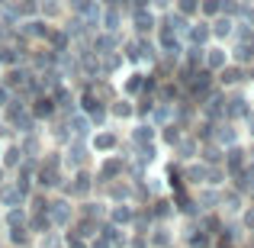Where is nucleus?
Wrapping results in <instances>:
<instances>
[{
	"label": "nucleus",
	"instance_id": "obj_9",
	"mask_svg": "<svg viewBox=\"0 0 254 248\" xmlns=\"http://www.w3.org/2000/svg\"><path fill=\"white\" fill-rule=\"evenodd\" d=\"M16 162H23V149H6V158H3V165H16Z\"/></svg>",
	"mask_w": 254,
	"mask_h": 248
},
{
	"label": "nucleus",
	"instance_id": "obj_7",
	"mask_svg": "<svg viewBox=\"0 0 254 248\" xmlns=\"http://www.w3.org/2000/svg\"><path fill=\"white\" fill-rule=\"evenodd\" d=\"M19 200H23V193H19L16 187H13V190H0V203L10 206V203H19Z\"/></svg>",
	"mask_w": 254,
	"mask_h": 248
},
{
	"label": "nucleus",
	"instance_id": "obj_2",
	"mask_svg": "<svg viewBox=\"0 0 254 248\" xmlns=\"http://www.w3.org/2000/svg\"><path fill=\"white\" fill-rule=\"evenodd\" d=\"M225 162H229V167H232V171H242V165H245V152L232 145V149L225 152Z\"/></svg>",
	"mask_w": 254,
	"mask_h": 248
},
{
	"label": "nucleus",
	"instance_id": "obj_4",
	"mask_svg": "<svg viewBox=\"0 0 254 248\" xmlns=\"http://www.w3.org/2000/svg\"><path fill=\"white\" fill-rule=\"evenodd\" d=\"M222 206H225V210H229V213L242 210V197H238L235 190H229V193H225V197H222Z\"/></svg>",
	"mask_w": 254,
	"mask_h": 248
},
{
	"label": "nucleus",
	"instance_id": "obj_31",
	"mask_svg": "<svg viewBox=\"0 0 254 248\" xmlns=\"http://www.w3.org/2000/svg\"><path fill=\"white\" fill-rule=\"evenodd\" d=\"M0 174H3V171H0Z\"/></svg>",
	"mask_w": 254,
	"mask_h": 248
},
{
	"label": "nucleus",
	"instance_id": "obj_15",
	"mask_svg": "<svg viewBox=\"0 0 254 248\" xmlns=\"http://www.w3.org/2000/svg\"><path fill=\"white\" fill-rule=\"evenodd\" d=\"M245 113V100H232V106H229V116H242Z\"/></svg>",
	"mask_w": 254,
	"mask_h": 248
},
{
	"label": "nucleus",
	"instance_id": "obj_19",
	"mask_svg": "<svg viewBox=\"0 0 254 248\" xmlns=\"http://www.w3.org/2000/svg\"><path fill=\"white\" fill-rule=\"evenodd\" d=\"M222 81H225V84H235V81H238V71H235V68H229V71L222 68Z\"/></svg>",
	"mask_w": 254,
	"mask_h": 248
},
{
	"label": "nucleus",
	"instance_id": "obj_17",
	"mask_svg": "<svg viewBox=\"0 0 254 248\" xmlns=\"http://www.w3.org/2000/svg\"><path fill=\"white\" fill-rule=\"evenodd\" d=\"M87 174H77V184H74V193H87Z\"/></svg>",
	"mask_w": 254,
	"mask_h": 248
},
{
	"label": "nucleus",
	"instance_id": "obj_25",
	"mask_svg": "<svg viewBox=\"0 0 254 248\" xmlns=\"http://www.w3.org/2000/svg\"><path fill=\"white\" fill-rule=\"evenodd\" d=\"M245 226H251V229H254V210L245 213Z\"/></svg>",
	"mask_w": 254,
	"mask_h": 248
},
{
	"label": "nucleus",
	"instance_id": "obj_20",
	"mask_svg": "<svg viewBox=\"0 0 254 248\" xmlns=\"http://www.w3.org/2000/svg\"><path fill=\"white\" fill-rule=\"evenodd\" d=\"M206 36H209V29H206V26L203 23H199V29H193V39H196V42H203V39Z\"/></svg>",
	"mask_w": 254,
	"mask_h": 248
},
{
	"label": "nucleus",
	"instance_id": "obj_30",
	"mask_svg": "<svg viewBox=\"0 0 254 248\" xmlns=\"http://www.w3.org/2000/svg\"><path fill=\"white\" fill-rule=\"evenodd\" d=\"M3 100H6V90H3V87H0V106H3Z\"/></svg>",
	"mask_w": 254,
	"mask_h": 248
},
{
	"label": "nucleus",
	"instance_id": "obj_8",
	"mask_svg": "<svg viewBox=\"0 0 254 248\" xmlns=\"http://www.w3.org/2000/svg\"><path fill=\"white\" fill-rule=\"evenodd\" d=\"M151 139H155V129H151V126H142V129H135V142H138V145L151 142Z\"/></svg>",
	"mask_w": 254,
	"mask_h": 248
},
{
	"label": "nucleus",
	"instance_id": "obj_21",
	"mask_svg": "<svg viewBox=\"0 0 254 248\" xmlns=\"http://www.w3.org/2000/svg\"><path fill=\"white\" fill-rule=\"evenodd\" d=\"M229 29H232L229 19H219V23H216V32H219V36H222V32H229Z\"/></svg>",
	"mask_w": 254,
	"mask_h": 248
},
{
	"label": "nucleus",
	"instance_id": "obj_11",
	"mask_svg": "<svg viewBox=\"0 0 254 248\" xmlns=\"http://www.w3.org/2000/svg\"><path fill=\"white\" fill-rule=\"evenodd\" d=\"M190 245H193V248H209V236H206V232H193Z\"/></svg>",
	"mask_w": 254,
	"mask_h": 248
},
{
	"label": "nucleus",
	"instance_id": "obj_6",
	"mask_svg": "<svg viewBox=\"0 0 254 248\" xmlns=\"http://www.w3.org/2000/svg\"><path fill=\"white\" fill-rule=\"evenodd\" d=\"M113 223H116V226L119 223H123V226L132 223V210H129V206H116V210H113Z\"/></svg>",
	"mask_w": 254,
	"mask_h": 248
},
{
	"label": "nucleus",
	"instance_id": "obj_3",
	"mask_svg": "<svg viewBox=\"0 0 254 248\" xmlns=\"http://www.w3.org/2000/svg\"><path fill=\"white\" fill-rule=\"evenodd\" d=\"M113 145H116V136H110V132H100V136L93 139V149L97 152H110Z\"/></svg>",
	"mask_w": 254,
	"mask_h": 248
},
{
	"label": "nucleus",
	"instance_id": "obj_14",
	"mask_svg": "<svg viewBox=\"0 0 254 248\" xmlns=\"http://www.w3.org/2000/svg\"><path fill=\"white\" fill-rule=\"evenodd\" d=\"M52 113V100H39V106H36V116H49Z\"/></svg>",
	"mask_w": 254,
	"mask_h": 248
},
{
	"label": "nucleus",
	"instance_id": "obj_5",
	"mask_svg": "<svg viewBox=\"0 0 254 248\" xmlns=\"http://www.w3.org/2000/svg\"><path fill=\"white\" fill-rule=\"evenodd\" d=\"M206 62H209V68H225V52L222 49H209Z\"/></svg>",
	"mask_w": 254,
	"mask_h": 248
},
{
	"label": "nucleus",
	"instance_id": "obj_26",
	"mask_svg": "<svg viewBox=\"0 0 254 248\" xmlns=\"http://www.w3.org/2000/svg\"><path fill=\"white\" fill-rule=\"evenodd\" d=\"M68 248H87V245L81 242V239H68Z\"/></svg>",
	"mask_w": 254,
	"mask_h": 248
},
{
	"label": "nucleus",
	"instance_id": "obj_13",
	"mask_svg": "<svg viewBox=\"0 0 254 248\" xmlns=\"http://www.w3.org/2000/svg\"><path fill=\"white\" fill-rule=\"evenodd\" d=\"M113 113H116V116H132V103L129 100H119V103L113 106Z\"/></svg>",
	"mask_w": 254,
	"mask_h": 248
},
{
	"label": "nucleus",
	"instance_id": "obj_1",
	"mask_svg": "<svg viewBox=\"0 0 254 248\" xmlns=\"http://www.w3.org/2000/svg\"><path fill=\"white\" fill-rule=\"evenodd\" d=\"M68 216H71V206L64 203V200H58V203H52V206H49V223L64 226V223H68Z\"/></svg>",
	"mask_w": 254,
	"mask_h": 248
},
{
	"label": "nucleus",
	"instance_id": "obj_12",
	"mask_svg": "<svg viewBox=\"0 0 254 248\" xmlns=\"http://www.w3.org/2000/svg\"><path fill=\"white\" fill-rule=\"evenodd\" d=\"M216 136H219V142H225V145L235 142V132H232V126H222V129H219Z\"/></svg>",
	"mask_w": 254,
	"mask_h": 248
},
{
	"label": "nucleus",
	"instance_id": "obj_22",
	"mask_svg": "<svg viewBox=\"0 0 254 248\" xmlns=\"http://www.w3.org/2000/svg\"><path fill=\"white\" fill-rule=\"evenodd\" d=\"M155 242H158V245H168V232H164V229H158V236H155Z\"/></svg>",
	"mask_w": 254,
	"mask_h": 248
},
{
	"label": "nucleus",
	"instance_id": "obj_24",
	"mask_svg": "<svg viewBox=\"0 0 254 248\" xmlns=\"http://www.w3.org/2000/svg\"><path fill=\"white\" fill-rule=\"evenodd\" d=\"M81 236H93V223H84L81 226Z\"/></svg>",
	"mask_w": 254,
	"mask_h": 248
},
{
	"label": "nucleus",
	"instance_id": "obj_16",
	"mask_svg": "<svg viewBox=\"0 0 254 248\" xmlns=\"http://www.w3.org/2000/svg\"><path fill=\"white\" fill-rule=\"evenodd\" d=\"M87 132V119L84 116H74V136H84Z\"/></svg>",
	"mask_w": 254,
	"mask_h": 248
},
{
	"label": "nucleus",
	"instance_id": "obj_27",
	"mask_svg": "<svg viewBox=\"0 0 254 248\" xmlns=\"http://www.w3.org/2000/svg\"><path fill=\"white\" fill-rule=\"evenodd\" d=\"M180 10H184V13H193V0H184V3H180Z\"/></svg>",
	"mask_w": 254,
	"mask_h": 248
},
{
	"label": "nucleus",
	"instance_id": "obj_18",
	"mask_svg": "<svg viewBox=\"0 0 254 248\" xmlns=\"http://www.w3.org/2000/svg\"><path fill=\"white\" fill-rule=\"evenodd\" d=\"M187 177H190V180H203L206 177V167H190V171H187Z\"/></svg>",
	"mask_w": 254,
	"mask_h": 248
},
{
	"label": "nucleus",
	"instance_id": "obj_10",
	"mask_svg": "<svg viewBox=\"0 0 254 248\" xmlns=\"http://www.w3.org/2000/svg\"><path fill=\"white\" fill-rule=\"evenodd\" d=\"M10 242L13 245H23L26 242V229H23V226H13V229H10Z\"/></svg>",
	"mask_w": 254,
	"mask_h": 248
},
{
	"label": "nucleus",
	"instance_id": "obj_28",
	"mask_svg": "<svg viewBox=\"0 0 254 248\" xmlns=\"http://www.w3.org/2000/svg\"><path fill=\"white\" fill-rule=\"evenodd\" d=\"M90 248H110V242H106V239H97V242H93Z\"/></svg>",
	"mask_w": 254,
	"mask_h": 248
},
{
	"label": "nucleus",
	"instance_id": "obj_29",
	"mask_svg": "<svg viewBox=\"0 0 254 248\" xmlns=\"http://www.w3.org/2000/svg\"><path fill=\"white\" fill-rule=\"evenodd\" d=\"M248 126H251V132H254V113H248Z\"/></svg>",
	"mask_w": 254,
	"mask_h": 248
},
{
	"label": "nucleus",
	"instance_id": "obj_23",
	"mask_svg": "<svg viewBox=\"0 0 254 248\" xmlns=\"http://www.w3.org/2000/svg\"><path fill=\"white\" fill-rule=\"evenodd\" d=\"M164 139H168V142H177L180 136H177V129H168V132H164Z\"/></svg>",
	"mask_w": 254,
	"mask_h": 248
}]
</instances>
